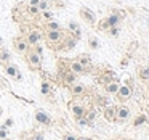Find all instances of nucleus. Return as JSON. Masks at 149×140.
Wrapping results in <instances>:
<instances>
[{"label": "nucleus", "instance_id": "7c9ffc66", "mask_svg": "<svg viewBox=\"0 0 149 140\" xmlns=\"http://www.w3.org/2000/svg\"><path fill=\"white\" fill-rule=\"evenodd\" d=\"M32 50L37 53V55H40V56H42V53H43V49H42V45H39V44H37V45H34V47H32Z\"/></svg>", "mask_w": 149, "mask_h": 140}, {"label": "nucleus", "instance_id": "6e6552de", "mask_svg": "<svg viewBox=\"0 0 149 140\" xmlns=\"http://www.w3.org/2000/svg\"><path fill=\"white\" fill-rule=\"evenodd\" d=\"M130 95H132V89H130L128 85H120L119 90H117V98H119L120 101L130 98Z\"/></svg>", "mask_w": 149, "mask_h": 140}, {"label": "nucleus", "instance_id": "423d86ee", "mask_svg": "<svg viewBox=\"0 0 149 140\" xmlns=\"http://www.w3.org/2000/svg\"><path fill=\"white\" fill-rule=\"evenodd\" d=\"M130 117V108L127 106H122V108H117L116 111V121L117 122H123Z\"/></svg>", "mask_w": 149, "mask_h": 140}, {"label": "nucleus", "instance_id": "2f4dec72", "mask_svg": "<svg viewBox=\"0 0 149 140\" xmlns=\"http://www.w3.org/2000/svg\"><path fill=\"white\" fill-rule=\"evenodd\" d=\"M0 87H2V89H10V85L7 84V81H5V79L0 77Z\"/></svg>", "mask_w": 149, "mask_h": 140}, {"label": "nucleus", "instance_id": "412c9836", "mask_svg": "<svg viewBox=\"0 0 149 140\" xmlns=\"http://www.w3.org/2000/svg\"><path fill=\"white\" fill-rule=\"evenodd\" d=\"M138 76H139L141 81H149V68H141L138 72Z\"/></svg>", "mask_w": 149, "mask_h": 140}, {"label": "nucleus", "instance_id": "ddd939ff", "mask_svg": "<svg viewBox=\"0 0 149 140\" xmlns=\"http://www.w3.org/2000/svg\"><path fill=\"white\" fill-rule=\"evenodd\" d=\"M72 113H74V116L77 117V119H80V117H84L85 114H87V110H85L84 106H80V105H74V106H72Z\"/></svg>", "mask_w": 149, "mask_h": 140}, {"label": "nucleus", "instance_id": "aec40b11", "mask_svg": "<svg viewBox=\"0 0 149 140\" xmlns=\"http://www.w3.org/2000/svg\"><path fill=\"white\" fill-rule=\"evenodd\" d=\"M39 11H47L52 8V2H48V0H40V4H39Z\"/></svg>", "mask_w": 149, "mask_h": 140}, {"label": "nucleus", "instance_id": "0eeeda50", "mask_svg": "<svg viewBox=\"0 0 149 140\" xmlns=\"http://www.w3.org/2000/svg\"><path fill=\"white\" fill-rule=\"evenodd\" d=\"M5 72H7L10 77H13V79H21L19 69H18V66L13 65V63H8V65H5Z\"/></svg>", "mask_w": 149, "mask_h": 140}, {"label": "nucleus", "instance_id": "58836bf2", "mask_svg": "<svg viewBox=\"0 0 149 140\" xmlns=\"http://www.w3.org/2000/svg\"><path fill=\"white\" fill-rule=\"evenodd\" d=\"M0 114H2V106H0Z\"/></svg>", "mask_w": 149, "mask_h": 140}, {"label": "nucleus", "instance_id": "2eb2a0df", "mask_svg": "<svg viewBox=\"0 0 149 140\" xmlns=\"http://www.w3.org/2000/svg\"><path fill=\"white\" fill-rule=\"evenodd\" d=\"M116 111H117L116 106H106V110H104V117H106L107 121H114L116 119Z\"/></svg>", "mask_w": 149, "mask_h": 140}, {"label": "nucleus", "instance_id": "f3484780", "mask_svg": "<svg viewBox=\"0 0 149 140\" xmlns=\"http://www.w3.org/2000/svg\"><path fill=\"white\" fill-rule=\"evenodd\" d=\"M71 92H72V95H82L85 92V85L84 84H72Z\"/></svg>", "mask_w": 149, "mask_h": 140}, {"label": "nucleus", "instance_id": "c85d7f7f", "mask_svg": "<svg viewBox=\"0 0 149 140\" xmlns=\"http://www.w3.org/2000/svg\"><path fill=\"white\" fill-rule=\"evenodd\" d=\"M144 122H146V116H144V114H141V116L136 117L133 124H135V126H141V124H144Z\"/></svg>", "mask_w": 149, "mask_h": 140}, {"label": "nucleus", "instance_id": "b1692460", "mask_svg": "<svg viewBox=\"0 0 149 140\" xmlns=\"http://www.w3.org/2000/svg\"><path fill=\"white\" fill-rule=\"evenodd\" d=\"M77 61L80 63V65L87 66V65H90V56H88V55H80V56H79Z\"/></svg>", "mask_w": 149, "mask_h": 140}, {"label": "nucleus", "instance_id": "cd10ccee", "mask_svg": "<svg viewBox=\"0 0 149 140\" xmlns=\"http://www.w3.org/2000/svg\"><path fill=\"white\" fill-rule=\"evenodd\" d=\"M98 29H100V31H107V29H109V24H107L106 18H104V20L101 21L100 24H98Z\"/></svg>", "mask_w": 149, "mask_h": 140}, {"label": "nucleus", "instance_id": "393cba45", "mask_svg": "<svg viewBox=\"0 0 149 140\" xmlns=\"http://www.w3.org/2000/svg\"><path fill=\"white\" fill-rule=\"evenodd\" d=\"M119 32H120V27L119 26H114V27H109V29H107V34L112 36V37H117V36H119Z\"/></svg>", "mask_w": 149, "mask_h": 140}, {"label": "nucleus", "instance_id": "f704fd0d", "mask_svg": "<svg viewBox=\"0 0 149 140\" xmlns=\"http://www.w3.org/2000/svg\"><path fill=\"white\" fill-rule=\"evenodd\" d=\"M32 140H43V134H40V132L36 134V135L32 137Z\"/></svg>", "mask_w": 149, "mask_h": 140}, {"label": "nucleus", "instance_id": "4be33fe9", "mask_svg": "<svg viewBox=\"0 0 149 140\" xmlns=\"http://www.w3.org/2000/svg\"><path fill=\"white\" fill-rule=\"evenodd\" d=\"M40 18H42L43 21H50V20H53V11L52 10H47V11H40Z\"/></svg>", "mask_w": 149, "mask_h": 140}, {"label": "nucleus", "instance_id": "e433bc0d", "mask_svg": "<svg viewBox=\"0 0 149 140\" xmlns=\"http://www.w3.org/2000/svg\"><path fill=\"white\" fill-rule=\"evenodd\" d=\"M77 140H90V139H87V137H82V139H77Z\"/></svg>", "mask_w": 149, "mask_h": 140}, {"label": "nucleus", "instance_id": "20e7f679", "mask_svg": "<svg viewBox=\"0 0 149 140\" xmlns=\"http://www.w3.org/2000/svg\"><path fill=\"white\" fill-rule=\"evenodd\" d=\"M13 47H15V50H16L18 53H21V55H26L27 50L31 49L24 37H15L13 39Z\"/></svg>", "mask_w": 149, "mask_h": 140}, {"label": "nucleus", "instance_id": "f8f14e48", "mask_svg": "<svg viewBox=\"0 0 149 140\" xmlns=\"http://www.w3.org/2000/svg\"><path fill=\"white\" fill-rule=\"evenodd\" d=\"M63 29L61 24L55 20H50V21H45V31H59Z\"/></svg>", "mask_w": 149, "mask_h": 140}, {"label": "nucleus", "instance_id": "4468645a", "mask_svg": "<svg viewBox=\"0 0 149 140\" xmlns=\"http://www.w3.org/2000/svg\"><path fill=\"white\" fill-rule=\"evenodd\" d=\"M106 21H107V24H109V27H114V26H119V23L122 20L119 18L117 13H112V15H109V16L106 18Z\"/></svg>", "mask_w": 149, "mask_h": 140}, {"label": "nucleus", "instance_id": "1a4fd4ad", "mask_svg": "<svg viewBox=\"0 0 149 140\" xmlns=\"http://www.w3.org/2000/svg\"><path fill=\"white\" fill-rule=\"evenodd\" d=\"M36 121L40 124H43V126H50L52 124V119H50V116L47 113H43V111L37 110L36 111Z\"/></svg>", "mask_w": 149, "mask_h": 140}, {"label": "nucleus", "instance_id": "4c0bfd02", "mask_svg": "<svg viewBox=\"0 0 149 140\" xmlns=\"http://www.w3.org/2000/svg\"><path fill=\"white\" fill-rule=\"evenodd\" d=\"M2 44H3V39H2V37H0V47H2Z\"/></svg>", "mask_w": 149, "mask_h": 140}, {"label": "nucleus", "instance_id": "ea45409f", "mask_svg": "<svg viewBox=\"0 0 149 140\" xmlns=\"http://www.w3.org/2000/svg\"><path fill=\"white\" fill-rule=\"evenodd\" d=\"M125 140H128V139H125Z\"/></svg>", "mask_w": 149, "mask_h": 140}, {"label": "nucleus", "instance_id": "473e14b6", "mask_svg": "<svg viewBox=\"0 0 149 140\" xmlns=\"http://www.w3.org/2000/svg\"><path fill=\"white\" fill-rule=\"evenodd\" d=\"M11 126H13V119H11V117H8V119L5 121L3 127H7V129H8V127H11Z\"/></svg>", "mask_w": 149, "mask_h": 140}, {"label": "nucleus", "instance_id": "c756f323", "mask_svg": "<svg viewBox=\"0 0 149 140\" xmlns=\"http://www.w3.org/2000/svg\"><path fill=\"white\" fill-rule=\"evenodd\" d=\"M8 137V130H7V127H0V140H5Z\"/></svg>", "mask_w": 149, "mask_h": 140}, {"label": "nucleus", "instance_id": "6ab92c4d", "mask_svg": "<svg viewBox=\"0 0 149 140\" xmlns=\"http://www.w3.org/2000/svg\"><path fill=\"white\" fill-rule=\"evenodd\" d=\"M119 87L120 85L117 84V82H109V84H106V92L107 94H117Z\"/></svg>", "mask_w": 149, "mask_h": 140}, {"label": "nucleus", "instance_id": "39448f33", "mask_svg": "<svg viewBox=\"0 0 149 140\" xmlns=\"http://www.w3.org/2000/svg\"><path fill=\"white\" fill-rule=\"evenodd\" d=\"M79 15H80V18L85 20L88 24H95V21H96V15H95L91 10H88V8H80Z\"/></svg>", "mask_w": 149, "mask_h": 140}, {"label": "nucleus", "instance_id": "bb28decb", "mask_svg": "<svg viewBox=\"0 0 149 140\" xmlns=\"http://www.w3.org/2000/svg\"><path fill=\"white\" fill-rule=\"evenodd\" d=\"M40 92H42L43 95L50 94V84H48V82H42V87H40Z\"/></svg>", "mask_w": 149, "mask_h": 140}, {"label": "nucleus", "instance_id": "5701e85b", "mask_svg": "<svg viewBox=\"0 0 149 140\" xmlns=\"http://www.w3.org/2000/svg\"><path fill=\"white\" fill-rule=\"evenodd\" d=\"M88 44H90V49H93V50H96L98 47H100V40H98L96 37H90Z\"/></svg>", "mask_w": 149, "mask_h": 140}, {"label": "nucleus", "instance_id": "c9c22d12", "mask_svg": "<svg viewBox=\"0 0 149 140\" xmlns=\"http://www.w3.org/2000/svg\"><path fill=\"white\" fill-rule=\"evenodd\" d=\"M64 140H77V137H74V135L69 134V135H64Z\"/></svg>", "mask_w": 149, "mask_h": 140}, {"label": "nucleus", "instance_id": "dca6fc26", "mask_svg": "<svg viewBox=\"0 0 149 140\" xmlns=\"http://www.w3.org/2000/svg\"><path fill=\"white\" fill-rule=\"evenodd\" d=\"M68 27H69V31H71V32L75 34V37H80V24H79L77 21H69Z\"/></svg>", "mask_w": 149, "mask_h": 140}, {"label": "nucleus", "instance_id": "7ed1b4c3", "mask_svg": "<svg viewBox=\"0 0 149 140\" xmlns=\"http://www.w3.org/2000/svg\"><path fill=\"white\" fill-rule=\"evenodd\" d=\"M24 39H26V42L29 44V47H34L42 40V32H40L39 29H31L29 32H26Z\"/></svg>", "mask_w": 149, "mask_h": 140}, {"label": "nucleus", "instance_id": "9b49d317", "mask_svg": "<svg viewBox=\"0 0 149 140\" xmlns=\"http://www.w3.org/2000/svg\"><path fill=\"white\" fill-rule=\"evenodd\" d=\"M10 60H11V53L7 49L0 47V65H8Z\"/></svg>", "mask_w": 149, "mask_h": 140}, {"label": "nucleus", "instance_id": "f03ea898", "mask_svg": "<svg viewBox=\"0 0 149 140\" xmlns=\"http://www.w3.org/2000/svg\"><path fill=\"white\" fill-rule=\"evenodd\" d=\"M24 56H26V61H27V65H29L31 68L39 69L40 66H42V56H40V55H37V53L34 52L32 49H29V50H27V53H26Z\"/></svg>", "mask_w": 149, "mask_h": 140}, {"label": "nucleus", "instance_id": "f257e3e1", "mask_svg": "<svg viewBox=\"0 0 149 140\" xmlns=\"http://www.w3.org/2000/svg\"><path fill=\"white\" fill-rule=\"evenodd\" d=\"M45 40L50 47H55L56 44H61L64 40V32L63 29L59 31H47L45 32Z\"/></svg>", "mask_w": 149, "mask_h": 140}, {"label": "nucleus", "instance_id": "9d476101", "mask_svg": "<svg viewBox=\"0 0 149 140\" xmlns=\"http://www.w3.org/2000/svg\"><path fill=\"white\" fill-rule=\"evenodd\" d=\"M69 71L74 72V74H84V72H87V69H85L84 65H80V63L75 60V61L69 63Z\"/></svg>", "mask_w": 149, "mask_h": 140}, {"label": "nucleus", "instance_id": "72a5a7b5", "mask_svg": "<svg viewBox=\"0 0 149 140\" xmlns=\"http://www.w3.org/2000/svg\"><path fill=\"white\" fill-rule=\"evenodd\" d=\"M39 4H40V0H29L27 5H31V7H39Z\"/></svg>", "mask_w": 149, "mask_h": 140}, {"label": "nucleus", "instance_id": "a878e982", "mask_svg": "<svg viewBox=\"0 0 149 140\" xmlns=\"http://www.w3.org/2000/svg\"><path fill=\"white\" fill-rule=\"evenodd\" d=\"M27 13L32 15V16H37L40 11H39V8H37V7H31V5H27Z\"/></svg>", "mask_w": 149, "mask_h": 140}, {"label": "nucleus", "instance_id": "a211bd4d", "mask_svg": "<svg viewBox=\"0 0 149 140\" xmlns=\"http://www.w3.org/2000/svg\"><path fill=\"white\" fill-rule=\"evenodd\" d=\"M75 79H77V74H74L71 71L64 72V84H75Z\"/></svg>", "mask_w": 149, "mask_h": 140}]
</instances>
